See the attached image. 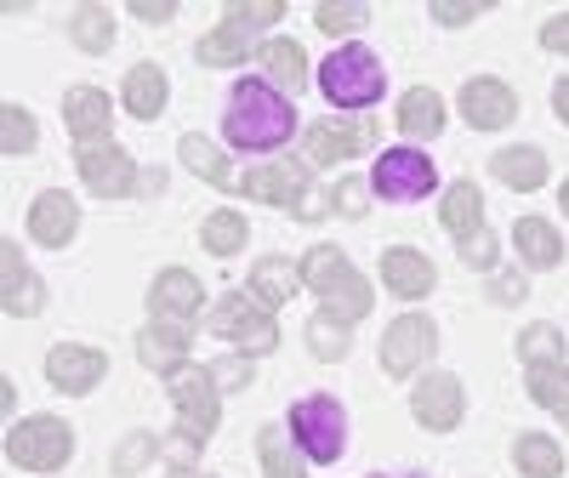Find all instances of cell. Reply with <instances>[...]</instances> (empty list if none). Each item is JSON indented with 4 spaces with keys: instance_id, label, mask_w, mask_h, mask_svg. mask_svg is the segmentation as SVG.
Segmentation results:
<instances>
[{
    "instance_id": "49",
    "label": "cell",
    "mask_w": 569,
    "mask_h": 478,
    "mask_svg": "<svg viewBox=\"0 0 569 478\" xmlns=\"http://www.w3.org/2000/svg\"><path fill=\"white\" fill-rule=\"evenodd\" d=\"M552 109H558V120L569 126V80H558V86H552Z\"/></svg>"
},
{
    "instance_id": "5",
    "label": "cell",
    "mask_w": 569,
    "mask_h": 478,
    "mask_svg": "<svg viewBox=\"0 0 569 478\" xmlns=\"http://www.w3.org/2000/svg\"><path fill=\"white\" fill-rule=\"evenodd\" d=\"M211 337H222V342H233L240 353L257 359V353L279 348V325L251 291H222L217 308H211Z\"/></svg>"
},
{
    "instance_id": "23",
    "label": "cell",
    "mask_w": 569,
    "mask_h": 478,
    "mask_svg": "<svg viewBox=\"0 0 569 478\" xmlns=\"http://www.w3.org/2000/svg\"><path fill=\"white\" fill-rule=\"evenodd\" d=\"M439 222L450 228L456 246H461V239H472L479 228H490V222H485V195H479V182H450V188H445V211H439Z\"/></svg>"
},
{
    "instance_id": "44",
    "label": "cell",
    "mask_w": 569,
    "mask_h": 478,
    "mask_svg": "<svg viewBox=\"0 0 569 478\" xmlns=\"http://www.w3.org/2000/svg\"><path fill=\"white\" fill-rule=\"evenodd\" d=\"M365 200H370V188L359 177H342L337 188H330V211L337 217H365Z\"/></svg>"
},
{
    "instance_id": "38",
    "label": "cell",
    "mask_w": 569,
    "mask_h": 478,
    "mask_svg": "<svg viewBox=\"0 0 569 478\" xmlns=\"http://www.w3.org/2000/svg\"><path fill=\"white\" fill-rule=\"evenodd\" d=\"M365 23H370L365 0H319V7H313V29H325V34H353Z\"/></svg>"
},
{
    "instance_id": "22",
    "label": "cell",
    "mask_w": 569,
    "mask_h": 478,
    "mask_svg": "<svg viewBox=\"0 0 569 478\" xmlns=\"http://www.w3.org/2000/svg\"><path fill=\"white\" fill-rule=\"evenodd\" d=\"M194 58H200L206 69H233V63H246V58H262V40H257V29L222 18V29H211V34L200 40Z\"/></svg>"
},
{
    "instance_id": "42",
    "label": "cell",
    "mask_w": 569,
    "mask_h": 478,
    "mask_svg": "<svg viewBox=\"0 0 569 478\" xmlns=\"http://www.w3.org/2000/svg\"><path fill=\"white\" fill-rule=\"evenodd\" d=\"M485 18V0H433V23L439 29H467Z\"/></svg>"
},
{
    "instance_id": "18",
    "label": "cell",
    "mask_w": 569,
    "mask_h": 478,
    "mask_svg": "<svg viewBox=\"0 0 569 478\" xmlns=\"http://www.w3.org/2000/svg\"><path fill=\"white\" fill-rule=\"evenodd\" d=\"M74 228H80V206L63 195V188H46V195H34V206H29V233H34V246L63 251L69 239H74Z\"/></svg>"
},
{
    "instance_id": "35",
    "label": "cell",
    "mask_w": 569,
    "mask_h": 478,
    "mask_svg": "<svg viewBox=\"0 0 569 478\" xmlns=\"http://www.w3.org/2000/svg\"><path fill=\"white\" fill-rule=\"evenodd\" d=\"M262 69L279 80V86H308V52L297 40H268L262 46Z\"/></svg>"
},
{
    "instance_id": "43",
    "label": "cell",
    "mask_w": 569,
    "mask_h": 478,
    "mask_svg": "<svg viewBox=\"0 0 569 478\" xmlns=\"http://www.w3.org/2000/svg\"><path fill=\"white\" fill-rule=\"evenodd\" d=\"M211 381H217V394H240L246 381H251V353H228L211 365Z\"/></svg>"
},
{
    "instance_id": "10",
    "label": "cell",
    "mask_w": 569,
    "mask_h": 478,
    "mask_svg": "<svg viewBox=\"0 0 569 478\" xmlns=\"http://www.w3.org/2000/svg\"><path fill=\"white\" fill-rule=\"evenodd\" d=\"M433 348H439V325L421 319V313H405V319L388 325V337H382V370L388 376H410V370H421L427 359H433Z\"/></svg>"
},
{
    "instance_id": "32",
    "label": "cell",
    "mask_w": 569,
    "mask_h": 478,
    "mask_svg": "<svg viewBox=\"0 0 569 478\" xmlns=\"http://www.w3.org/2000/svg\"><path fill=\"white\" fill-rule=\"evenodd\" d=\"M246 239H251V228H246L240 211H211L206 228H200V246H206L211 257H240Z\"/></svg>"
},
{
    "instance_id": "51",
    "label": "cell",
    "mask_w": 569,
    "mask_h": 478,
    "mask_svg": "<svg viewBox=\"0 0 569 478\" xmlns=\"http://www.w3.org/2000/svg\"><path fill=\"white\" fill-rule=\"evenodd\" d=\"M558 206H563V211H569V182H563V188H558Z\"/></svg>"
},
{
    "instance_id": "47",
    "label": "cell",
    "mask_w": 569,
    "mask_h": 478,
    "mask_svg": "<svg viewBox=\"0 0 569 478\" xmlns=\"http://www.w3.org/2000/svg\"><path fill=\"white\" fill-rule=\"evenodd\" d=\"M490 297H496L501 308L525 302V279H518V273H496V279H490Z\"/></svg>"
},
{
    "instance_id": "37",
    "label": "cell",
    "mask_w": 569,
    "mask_h": 478,
    "mask_svg": "<svg viewBox=\"0 0 569 478\" xmlns=\"http://www.w3.org/2000/svg\"><path fill=\"white\" fill-rule=\"evenodd\" d=\"M348 337H353V325L330 319V313H313V319H308V348H313V359H325V365H337V359L348 353Z\"/></svg>"
},
{
    "instance_id": "31",
    "label": "cell",
    "mask_w": 569,
    "mask_h": 478,
    "mask_svg": "<svg viewBox=\"0 0 569 478\" xmlns=\"http://www.w3.org/2000/svg\"><path fill=\"white\" fill-rule=\"evenodd\" d=\"M177 155H182V166L194 171L200 182H217V188H233V171H228V160L217 155V142H206L200 131H188L182 142H177Z\"/></svg>"
},
{
    "instance_id": "4",
    "label": "cell",
    "mask_w": 569,
    "mask_h": 478,
    "mask_svg": "<svg viewBox=\"0 0 569 478\" xmlns=\"http://www.w3.org/2000/svg\"><path fill=\"white\" fill-rule=\"evenodd\" d=\"M74 456V427L63 416H29V421H12L7 434V461L23 467V472H58L69 467Z\"/></svg>"
},
{
    "instance_id": "15",
    "label": "cell",
    "mask_w": 569,
    "mask_h": 478,
    "mask_svg": "<svg viewBox=\"0 0 569 478\" xmlns=\"http://www.w3.org/2000/svg\"><path fill=\"white\" fill-rule=\"evenodd\" d=\"M0 302H7L12 319H29V313L46 308V285H40V273L29 268V257H23L18 239H7V246H0Z\"/></svg>"
},
{
    "instance_id": "50",
    "label": "cell",
    "mask_w": 569,
    "mask_h": 478,
    "mask_svg": "<svg viewBox=\"0 0 569 478\" xmlns=\"http://www.w3.org/2000/svg\"><path fill=\"white\" fill-rule=\"evenodd\" d=\"M171 478H211V472H200V467H171Z\"/></svg>"
},
{
    "instance_id": "29",
    "label": "cell",
    "mask_w": 569,
    "mask_h": 478,
    "mask_svg": "<svg viewBox=\"0 0 569 478\" xmlns=\"http://www.w3.org/2000/svg\"><path fill=\"white\" fill-rule=\"evenodd\" d=\"M257 456H262L268 478H308V456L291 450V434H284V427H262V434H257Z\"/></svg>"
},
{
    "instance_id": "40",
    "label": "cell",
    "mask_w": 569,
    "mask_h": 478,
    "mask_svg": "<svg viewBox=\"0 0 569 478\" xmlns=\"http://www.w3.org/2000/svg\"><path fill=\"white\" fill-rule=\"evenodd\" d=\"M154 456H160V439H154V434H126V445L114 450V472H120V478H131V472L149 467Z\"/></svg>"
},
{
    "instance_id": "28",
    "label": "cell",
    "mask_w": 569,
    "mask_h": 478,
    "mask_svg": "<svg viewBox=\"0 0 569 478\" xmlns=\"http://www.w3.org/2000/svg\"><path fill=\"white\" fill-rule=\"evenodd\" d=\"M297 279H302V268H291L284 257H262L257 268H251V297L273 313L279 302H291V291H297Z\"/></svg>"
},
{
    "instance_id": "36",
    "label": "cell",
    "mask_w": 569,
    "mask_h": 478,
    "mask_svg": "<svg viewBox=\"0 0 569 478\" xmlns=\"http://www.w3.org/2000/svg\"><path fill=\"white\" fill-rule=\"evenodd\" d=\"M0 149H7V155H34L40 149V126H34V114L23 103L0 109Z\"/></svg>"
},
{
    "instance_id": "26",
    "label": "cell",
    "mask_w": 569,
    "mask_h": 478,
    "mask_svg": "<svg viewBox=\"0 0 569 478\" xmlns=\"http://www.w3.org/2000/svg\"><path fill=\"white\" fill-rule=\"evenodd\" d=\"M490 171H496V182L518 188V195H536V188L547 182V155L536 149V142H525V149H501L490 160Z\"/></svg>"
},
{
    "instance_id": "46",
    "label": "cell",
    "mask_w": 569,
    "mask_h": 478,
    "mask_svg": "<svg viewBox=\"0 0 569 478\" xmlns=\"http://www.w3.org/2000/svg\"><path fill=\"white\" fill-rule=\"evenodd\" d=\"M541 46H547L552 58H569V12H558V18L541 29Z\"/></svg>"
},
{
    "instance_id": "19",
    "label": "cell",
    "mask_w": 569,
    "mask_h": 478,
    "mask_svg": "<svg viewBox=\"0 0 569 478\" xmlns=\"http://www.w3.org/2000/svg\"><path fill=\"white\" fill-rule=\"evenodd\" d=\"M149 308H154V319L188 325V319H200V308H206V285L188 268H166L154 279V291H149Z\"/></svg>"
},
{
    "instance_id": "48",
    "label": "cell",
    "mask_w": 569,
    "mask_h": 478,
    "mask_svg": "<svg viewBox=\"0 0 569 478\" xmlns=\"http://www.w3.org/2000/svg\"><path fill=\"white\" fill-rule=\"evenodd\" d=\"M131 18H137V23H171V18H177V7H171V0H137Z\"/></svg>"
},
{
    "instance_id": "14",
    "label": "cell",
    "mask_w": 569,
    "mask_h": 478,
    "mask_svg": "<svg viewBox=\"0 0 569 478\" xmlns=\"http://www.w3.org/2000/svg\"><path fill=\"white\" fill-rule=\"evenodd\" d=\"M376 142V120H313L308 126V160L313 166H342Z\"/></svg>"
},
{
    "instance_id": "7",
    "label": "cell",
    "mask_w": 569,
    "mask_h": 478,
    "mask_svg": "<svg viewBox=\"0 0 569 478\" xmlns=\"http://www.w3.org/2000/svg\"><path fill=\"white\" fill-rule=\"evenodd\" d=\"M171 381V405H177V439L188 445V450H200L211 434H217V381H211V370H200V365H182L177 376H166Z\"/></svg>"
},
{
    "instance_id": "9",
    "label": "cell",
    "mask_w": 569,
    "mask_h": 478,
    "mask_svg": "<svg viewBox=\"0 0 569 478\" xmlns=\"http://www.w3.org/2000/svg\"><path fill=\"white\" fill-rule=\"evenodd\" d=\"M240 195L262 200V206H302L313 195V166L308 160H273V166H251L240 177Z\"/></svg>"
},
{
    "instance_id": "16",
    "label": "cell",
    "mask_w": 569,
    "mask_h": 478,
    "mask_svg": "<svg viewBox=\"0 0 569 478\" xmlns=\"http://www.w3.org/2000/svg\"><path fill=\"white\" fill-rule=\"evenodd\" d=\"M461 120H467V126H479V131H501V126H512V120H518L512 86L496 80V74L467 80V86H461Z\"/></svg>"
},
{
    "instance_id": "2",
    "label": "cell",
    "mask_w": 569,
    "mask_h": 478,
    "mask_svg": "<svg viewBox=\"0 0 569 478\" xmlns=\"http://www.w3.org/2000/svg\"><path fill=\"white\" fill-rule=\"evenodd\" d=\"M302 285L325 302L319 313L342 319V325H359V319L370 313V279H365L337 246H313V251L302 257Z\"/></svg>"
},
{
    "instance_id": "24",
    "label": "cell",
    "mask_w": 569,
    "mask_h": 478,
    "mask_svg": "<svg viewBox=\"0 0 569 478\" xmlns=\"http://www.w3.org/2000/svg\"><path fill=\"white\" fill-rule=\"evenodd\" d=\"M399 131L427 142V137H439L445 131V98L433 86H410L405 98H399Z\"/></svg>"
},
{
    "instance_id": "45",
    "label": "cell",
    "mask_w": 569,
    "mask_h": 478,
    "mask_svg": "<svg viewBox=\"0 0 569 478\" xmlns=\"http://www.w3.org/2000/svg\"><path fill=\"white\" fill-rule=\"evenodd\" d=\"M456 257H461L467 268H496V233L479 228L472 239H461V246H456Z\"/></svg>"
},
{
    "instance_id": "27",
    "label": "cell",
    "mask_w": 569,
    "mask_h": 478,
    "mask_svg": "<svg viewBox=\"0 0 569 478\" xmlns=\"http://www.w3.org/2000/svg\"><path fill=\"white\" fill-rule=\"evenodd\" d=\"M512 246H518V257H525L530 268H558V262H563V239H558V228L541 222V217H518V222H512Z\"/></svg>"
},
{
    "instance_id": "13",
    "label": "cell",
    "mask_w": 569,
    "mask_h": 478,
    "mask_svg": "<svg viewBox=\"0 0 569 478\" xmlns=\"http://www.w3.org/2000/svg\"><path fill=\"white\" fill-rule=\"evenodd\" d=\"M109 376V359L103 348H80V342H58L52 353H46V381H52L58 394H91L98 381Z\"/></svg>"
},
{
    "instance_id": "8",
    "label": "cell",
    "mask_w": 569,
    "mask_h": 478,
    "mask_svg": "<svg viewBox=\"0 0 569 478\" xmlns=\"http://www.w3.org/2000/svg\"><path fill=\"white\" fill-rule=\"evenodd\" d=\"M370 188L382 200H393V206H410V200L433 195L439 171H433V160H427L421 149H388L382 160H376V171H370Z\"/></svg>"
},
{
    "instance_id": "39",
    "label": "cell",
    "mask_w": 569,
    "mask_h": 478,
    "mask_svg": "<svg viewBox=\"0 0 569 478\" xmlns=\"http://www.w3.org/2000/svg\"><path fill=\"white\" fill-rule=\"evenodd\" d=\"M563 337H558V325H525V330H518V353H525V365H558V348Z\"/></svg>"
},
{
    "instance_id": "33",
    "label": "cell",
    "mask_w": 569,
    "mask_h": 478,
    "mask_svg": "<svg viewBox=\"0 0 569 478\" xmlns=\"http://www.w3.org/2000/svg\"><path fill=\"white\" fill-rule=\"evenodd\" d=\"M512 461L525 478H563V450L547 439V434H525L512 445Z\"/></svg>"
},
{
    "instance_id": "12",
    "label": "cell",
    "mask_w": 569,
    "mask_h": 478,
    "mask_svg": "<svg viewBox=\"0 0 569 478\" xmlns=\"http://www.w3.org/2000/svg\"><path fill=\"white\" fill-rule=\"evenodd\" d=\"M74 166H80V182L91 188V195L103 200H120L137 188V166L126 149H114V142H91V149H74Z\"/></svg>"
},
{
    "instance_id": "25",
    "label": "cell",
    "mask_w": 569,
    "mask_h": 478,
    "mask_svg": "<svg viewBox=\"0 0 569 478\" xmlns=\"http://www.w3.org/2000/svg\"><path fill=\"white\" fill-rule=\"evenodd\" d=\"M166 69L160 63H137L131 74H126V114L131 120H160L166 114Z\"/></svg>"
},
{
    "instance_id": "11",
    "label": "cell",
    "mask_w": 569,
    "mask_h": 478,
    "mask_svg": "<svg viewBox=\"0 0 569 478\" xmlns=\"http://www.w3.org/2000/svg\"><path fill=\"white\" fill-rule=\"evenodd\" d=\"M461 410H467V394H461V381H456L450 370H433V376L416 381L410 416L427 427V434H450V427L461 421Z\"/></svg>"
},
{
    "instance_id": "20",
    "label": "cell",
    "mask_w": 569,
    "mask_h": 478,
    "mask_svg": "<svg viewBox=\"0 0 569 478\" xmlns=\"http://www.w3.org/2000/svg\"><path fill=\"white\" fill-rule=\"evenodd\" d=\"M63 120H69V137L74 149H91V142H103L109 126H114V103L103 98L98 86H74L63 98Z\"/></svg>"
},
{
    "instance_id": "52",
    "label": "cell",
    "mask_w": 569,
    "mask_h": 478,
    "mask_svg": "<svg viewBox=\"0 0 569 478\" xmlns=\"http://www.w3.org/2000/svg\"><path fill=\"white\" fill-rule=\"evenodd\" d=\"M376 478H388V472H376ZM405 478H421V472H405Z\"/></svg>"
},
{
    "instance_id": "17",
    "label": "cell",
    "mask_w": 569,
    "mask_h": 478,
    "mask_svg": "<svg viewBox=\"0 0 569 478\" xmlns=\"http://www.w3.org/2000/svg\"><path fill=\"white\" fill-rule=\"evenodd\" d=\"M382 285L399 302H421L439 285V268H433V257H421L416 246H388L382 251Z\"/></svg>"
},
{
    "instance_id": "6",
    "label": "cell",
    "mask_w": 569,
    "mask_h": 478,
    "mask_svg": "<svg viewBox=\"0 0 569 478\" xmlns=\"http://www.w3.org/2000/svg\"><path fill=\"white\" fill-rule=\"evenodd\" d=\"M291 439L308 461H337L342 445H348V410L342 399H330V394H308L291 405Z\"/></svg>"
},
{
    "instance_id": "41",
    "label": "cell",
    "mask_w": 569,
    "mask_h": 478,
    "mask_svg": "<svg viewBox=\"0 0 569 478\" xmlns=\"http://www.w3.org/2000/svg\"><path fill=\"white\" fill-rule=\"evenodd\" d=\"M284 18V0H233L228 23H246V29H273Z\"/></svg>"
},
{
    "instance_id": "21",
    "label": "cell",
    "mask_w": 569,
    "mask_h": 478,
    "mask_svg": "<svg viewBox=\"0 0 569 478\" xmlns=\"http://www.w3.org/2000/svg\"><path fill=\"white\" fill-rule=\"evenodd\" d=\"M137 359L149 370H166L177 376L188 365V325H171V319H154L149 330H137Z\"/></svg>"
},
{
    "instance_id": "30",
    "label": "cell",
    "mask_w": 569,
    "mask_h": 478,
    "mask_svg": "<svg viewBox=\"0 0 569 478\" xmlns=\"http://www.w3.org/2000/svg\"><path fill=\"white\" fill-rule=\"evenodd\" d=\"M69 34H74V46H80V52L103 58L109 46H114V12H109V7H74V18H69Z\"/></svg>"
},
{
    "instance_id": "34",
    "label": "cell",
    "mask_w": 569,
    "mask_h": 478,
    "mask_svg": "<svg viewBox=\"0 0 569 478\" xmlns=\"http://www.w3.org/2000/svg\"><path fill=\"white\" fill-rule=\"evenodd\" d=\"M525 388H530V399H536L541 410H552V416L569 421V370H563V365H530Z\"/></svg>"
},
{
    "instance_id": "3",
    "label": "cell",
    "mask_w": 569,
    "mask_h": 478,
    "mask_svg": "<svg viewBox=\"0 0 569 478\" xmlns=\"http://www.w3.org/2000/svg\"><path fill=\"white\" fill-rule=\"evenodd\" d=\"M319 91L337 109H370L388 98V74H382V58L370 52V46H337L325 63H319Z\"/></svg>"
},
{
    "instance_id": "1",
    "label": "cell",
    "mask_w": 569,
    "mask_h": 478,
    "mask_svg": "<svg viewBox=\"0 0 569 478\" xmlns=\"http://www.w3.org/2000/svg\"><path fill=\"white\" fill-rule=\"evenodd\" d=\"M222 131H228L233 149H246V155H273V149H284V142L297 137V109H291V98H284L279 86L246 74L240 86H233V98H228Z\"/></svg>"
}]
</instances>
